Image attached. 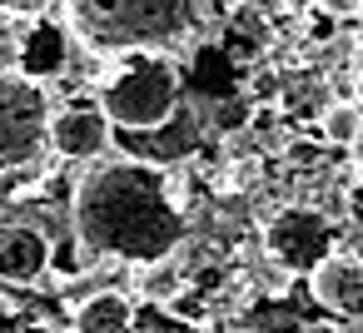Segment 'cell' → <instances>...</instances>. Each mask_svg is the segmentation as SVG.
Segmentation results:
<instances>
[{
	"instance_id": "cell-1",
	"label": "cell",
	"mask_w": 363,
	"mask_h": 333,
	"mask_svg": "<svg viewBox=\"0 0 363 333\" xmlns=\"http://www.w3.org/2000/svg\"><path fill=\"white\" fill-rule=\"evenodd\" d=\"M70 224L80 249L120 264H160L184 244V209L150 159L95 164L70 199Z\"/></svg>"
},
{
	"instance_id": "cell-2",
	"label": "cell",
	"mask_w": 363,
	"mask_h": 333,
	"mask_svg": "<svg viewBox=\"0 0 363 333\" xmlns=\"http://www.w3.org/2000/svg\"><path fill=\"white\" fill-rule=\"evenodd\" d=\"M209 0H65L75 40L95 55H169L204 26Z\"/></svg>"
},
{
	"instance_id": "cell-3",
	"label": "cell",
	"mask_w": 363,
	"mask_h": 333,
	"mask_svg": "<svg viewBox=\"0 0 363 333\" xmlns=\"http://www.w3.org/2000/svg\"><path fill=\"white\" fill-rule=\"evenodd\" d=\"M100 110L115 130L150 135L179 115V70L169 55H125L100 80Z\"/></svg>"
},
{
	"instance_id": "cell-4",
	"label": "cell",
	"mask_w": 363,
	"mask_h": 333,
	"mask_svg": "<svg viewBox=\"0 0 363 333\" xmlns=\"http://www.w3.org/2000/svg\"><path fill=\"white\" fill-rule=\"evenodd\" d=\"M55 105L40 80L21 70H0V174L30 169L50 149Z\"/></svg>"
},
{
	"instance_id": "cell-5",
	"label": "cell",
	"mask_w": 363,
	"mask_h": 333,
	"mask_svg": "<svg viewBox=\"0 0 363 333\" xmlns=\"http://www.w3.org/2000/svg\"><path fill=\"white\" fill-rule=\"evenodd\" d=\"M264 249L279 269L289 273H313L318 264L333 259V224L308 209V204H289L279 214H269L264 224Z\"/></svg>"
},
{
	"instance_id": "cell-6",
	"label": "cell",
	"mask_w": 363,
	"mask_h": 333,
	"mask_svg": "<svg viewBox=\"0 0 363 333\" xmlns=\"http://www.w3.org/2000/svg\"><path fill=\"white\" fill-rule=\"evenodd\" d=\"M110 115L100 110V100H70L55 110L50 120V149L60 159H95L110 145Z\"/></svg>"
},
{
	"instance_id": "cell-7",
	"label": "cell",
	"mask_w": 363,
	"mask_h": 333,
	"mask_svg": "<svg viewBox=\"0 0 363 333\" xmlns=\"http://www.w3.org/2000/svg\"><path fill=\"white\" fill-rule=\"evenodd\" d=\"M50 239L30 224H16L0 234V283H40L50 273Z\"/></svg>"
},
{
	"instance_id": "cell-8",
	"label": "cell",
	"mask_w": 363,
	"mask_h": 333,
	"mask_svg": "<svg viewBox=\"0 0 363 333\" xmlns=\"http://www.w3.org/2000/svg\"><path fill=\"white\" fill-rule=\"evenodd\" d=\"M313 298H318L328 313L358 318V313H363V259L333 254L328 264H318V269H313Z\"/></svg>"
},
{
	"instance_id": "cell-9",
	"label": "cell",
	"mask_w": 363,
	"mask_h": 333,
	"mask_svg": "<svg viewBox=\"0 0 363 333\" xmlns=\"http://www.w3.org/2000/svg\"><path fill=\"white\" fill-rule=\"evenodd\" d=\"M130 328H135V298H125L120 288H100L75 308V333H130Z\"/></svg>"
},
{
	"instance_id": "cell-10",
	"label": "cell",
	"mask_w": 363,
	"mask_h": 333,
	"mask_svg": "<svg viewBox=\"0 0 363 333\" xmlns=\"http://www.w3.org/2000/svg\"><path fill=\"white\" fill-rule=\"evenodd\" d=\"M60 60H65V35L60 30L40 26V30L26 35V45H21V75H30V80L35 75H55Z\"/></svg>"
},
{
	"instance_id": "cell-11",
	"label": "cell",
	"mask_w": 363,
	"mask_h": 333,
	"mask_svg": "<svg viewBox=\"0 0 363 333\" xmlns=\"http://www.w3.org/2000/svg\"><path fill=\"white\" fill-rule=\"evenodd\" d=\"M323 135L333 140V145H353L358 135H363V120H358V105H328V115H323Z\"/></svg>"
},
{
	"instance_id": "cell-12",
	"label": "cell",
	"mask_w": 363,
	"mask_h": 333,
	"mask_svg": "<svg viewBox=\"0 0 363 333\" xmlns=\"http://www.w3.org/2000/svg\"><path fill=\"white\" fill-rule=\"evenodd\" d=\"M135 328H140V333H189V328L179 323V313L164 308V303H145V308H135Z\"/></svg>"
},
{
	"instance_id": "cell-13",
	"label": "cell",
	"mask_w": 363,
	"mask_h": 333,
	"mask_svg": "<svg viewBox=\"0 0 363 333\" xmlns=\"http://www.w3.org/2000/svg\"><path fill=\"white\" fill-rule=\"evenodd\" d=\"M308 323L298 318V313H289V308H259L254 318H249V333H303Z\"/></svg>"
},
{
	"instance_id": "cell-14",
	"label": "cell",
	"mask_w": 363,
	"mask_h": 333,
	"mask_svg": "<svg viewBox=\"0 0 363 333\" xmlns=\"http://www.w3.org/2000/svg\"><path fill=\"white\" fill-rule=\"evenodd\" d=\"M363 6V0H318V11L328 16V21H343V16H353Z\"/></svg>"
},
{
	"instance_id": "cell-15",
	"label": "cell",
	"mask_w": 363,
	"mask_h": 333,
	"mask_svg": "<svg viewBox=\"0 0 363 333\" xmlns=\"http://www.w3.org/2000/svg\"><path fill=\"white\" fill-rule=\"evenodd\" d=\"M50 6V0H0V11H11V16H40Z\"/></svg>"
},
{
	"instance_id": "cell-16",
	"label": "cell",
	"mask_w": 363,
	"mask_h": 333,
	"mask_svg": "<svg viewBox=\"0 0 363 333\" xmlns=\"http://www.w3.org/2000/svg\"><path fill=\"white\" fill-rule=\"evenodd\" d=\"M303 333H338V328H333V323H308Z\"/></svg>"
},
{
	"instance_id": "cell-17",
	"label": "cell",
	"mask_w": 363,
	"mask_h": 333,
	"mask_svg": "<svg viewBox=\"0 0 363 333\" xmlns=\"http://www.w3.org/2000/svg\"><path fill=\"white\" fill-rule=\"evenodd\" d=\"M358 120H363V85H358Z\"/></svg>"
}]
</instances>
